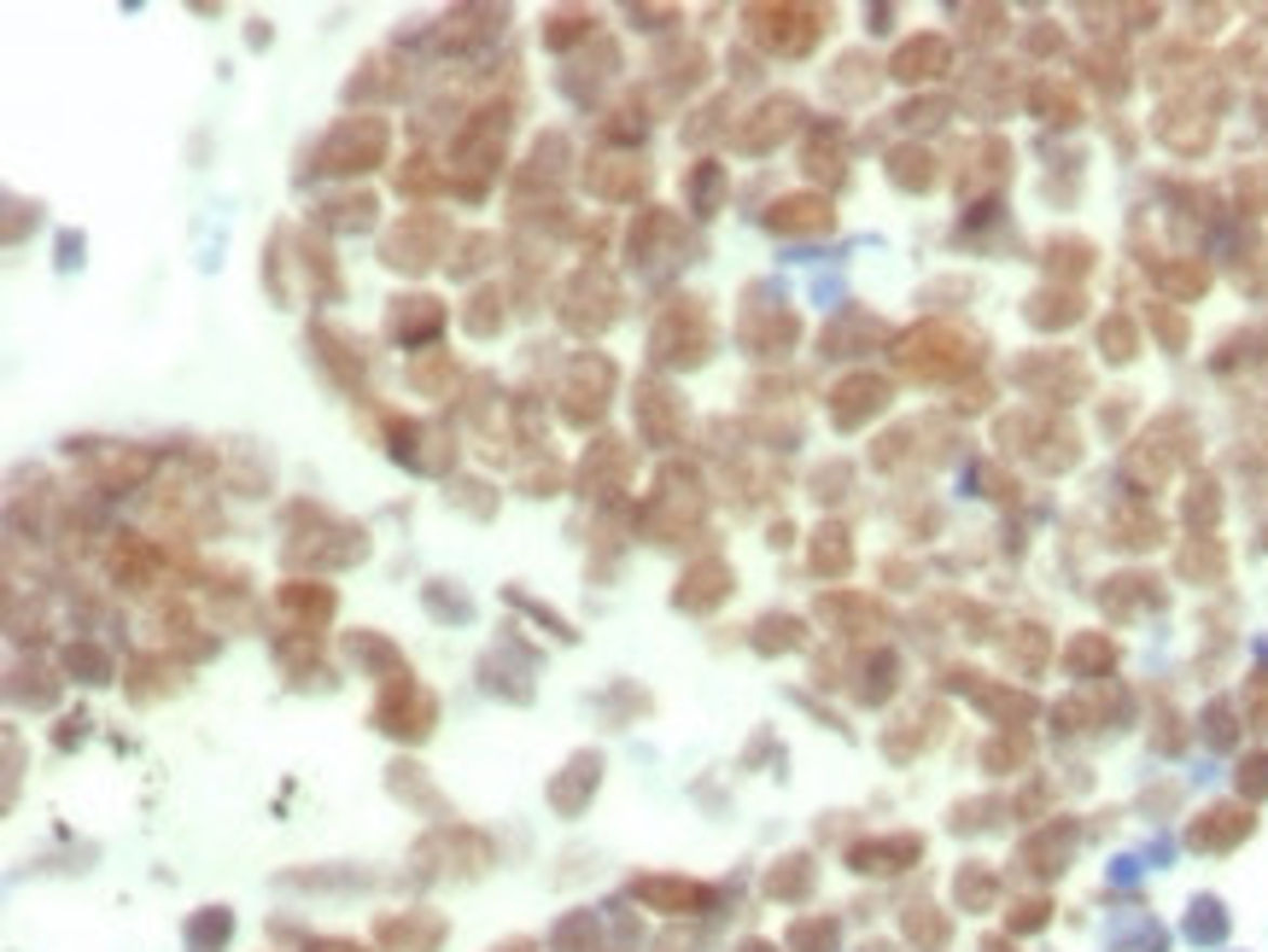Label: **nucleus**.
<instances>
[{
  "instance_id": "11",
  "label": "nucleus",
  "mask_w": 1268,
  "mask_h": 952,
  "mask_svg": "<svg viewBox=\"0 0 1268 952\" xmlns=\"http://www.w3.org/2000/svg\"><path fill=\"white\" fill-rule=\"evenodd\" d=\"M381 941H386V947H433V941H439V923H433V917H422V923L386 917V923H381Z\"/></svg>"
},
{
  "instance_id": "8",
  "label": "nucleus",
  "mask_w": 1268,
  "mask_h": 952,
  "mask_svg": "<svg viewBox=\"0 0 1268 952\" xmlns=\"http://www.w3.org/2000/svg\"><path fill=\"white\" fill-rule=\"evenodd\" d=\"M725 585H731L725 561H702V567H690V590H679V608H713L725 596Z\"/></svg>"
},
{
  "instance_id": "13",
  "label": "nucleus",
  "mask_w": 1268,
  "mask_h": 952,
  "mask_svg": "<svg viewBox=\"0 0 1268 952\" xmlns=\"http://www.w3.org/2000/svg\"><path fill=\"white\" fill-rule=\"evenodd\" d=\"M550 24H556V30H544V41H550V48H568V41L579 36L585 24H597V18H590V12H556Z\"/></svg>"
},
{
  "instance_id": "10",
  "label": "nucleus",
  "mask_w": 1268,
  "mask_h": 952,
  "mask_svg": "<svg viewBox=\"0 0 1268 952\" xmlns=\"http://www.w3.org/2000/svg\"><path fill=\"white\" fill-rule=\"evenodd\" d=\"M947 65V48H942V41H912V48H906L900 53V59H895V70H900V77L906 82H918V77H935V70H942Z\"/></svg>"
},
{
  "instance_id": "7",
  "label": "nucleus",
  "mask_w": 1268,
  "mask_h": 952,
  "mask_svg": "<svg viewBox=\"0 0 1268 952\" xmlns=\"http://www.w3.org/2000/svg\"><path fill=\"white\" fill-rule=\"evenodd\" d=\"M760 118H766V123H743V129H737V140H743L748 152H766L772 135H789V129H796V118H801V106H796V99H766V106H760Z\"/></svg>"
},
{
  "instance_id": "6",
  "label": "nucleus",
  "mask_w": 1268,
  "mask_h": 952,
  "mask_svg": "<svg viewBox=\"0 0 1268 952\" xmlns=\"http://www.w3.org/2000/svg\"><path fill=\"white\" fill-rule=\"evenodd\" d=\"M439 322H444V310H439V298H392V316H386V334L392 339H427V334H439Z\"/></svg>"
},
{
  "instance_id": "1",
  "label": "nucleus",
  "mask_w": 1268,
  "mask_h": 952,
  "mask_svg": "<svg viewBox=\"0 0 1268 952\" xmlns=\"http://www.w3.org/2000/svg\"><path fill=\"white\" fill-rule=\"evenodd\" d=\"M386 152V123L381 118H345L334 135L322 140V170H369Z\"/></svg>"
},
{
  "instance_id": "5",
  "label": "nucleus",
  "mask_w": 1268,
  "mask_h": 952,
  "mask_svg": "<svg viewBox=\"0 0 1268 952\" xmlns=\"http://www.w3.org/2000/svg\"><path fill=\"white\" fill-rule=\"evenodd\" d=\"M609 386H614V368H609V357H579L568 374V421L573 427H590L602 415V403H609Z\"/></svg>"
},
{
  "instance_id": "4",
  "label": "nucleus",
  "mask_w": 1268,
  "mask_h": 952,
  "mask_svg": "<svg viewBox=\"0 0 1268 952\" xmlns=\"http://www.w3.org/2000/svg\"><path fill=\"white\" fill-rule=\"evenodd\" d=\"M444 246V223L439 216H403V223L386 234V264L392 269H427Z\"/></svg>"
},
{
  "instance_id": "9",
  "label": "nucleus",
  "mask_w": 1268,
  "mask_h": 952,
  "mask_svg": "<svg viewBox=\"0 0 1268 952\" xmlns=\"http://www.w3.org/2000/svg\"><path fill=\"white\" fill-rule=\"evenodd\" d=\"M772 228H784V234L830 228V205H818V199H784V205H772Z\"/></svg>"
},
{
  "instance_id": "3",
  "label": "nucleus",
  "mask_w": 1268,
  "mask_h": 952,
  "mask_svg": "<svg viewBox=\"0 0 1268 952\" xmlns=\"http://www.w3.org/2000/svg\"><path fill=\"white\" fill-rule=\"evenodd\" d=\"M433 713H439L433 696H427V689H415L410 672H403L398 684L386 689V701L374 707V725H381V730H398V737H427V730H433Z\"/></svg>"
},
{
  "instance_id": "2",
  "label": "nucleus",
  "mask_w": 1268,
  "mask_h": 952,
  "mask_svg": "<svg viewBox=\"0 0 1268 952\" xmlns=\"http://www.w3.org/2000/svg\"><path fill=\"white\" fill-rule=\"evenodd\" d=\"M900 363L912 374H930V380L935 374H959V368H971V339H959L953 327H924V334L906 339Z\"/></svg>"
},
{
  "instance_id": "14",
  "label": "nucleus",
  "mask_w": 1268,
  "mask_h": 952,
  "mask_svg": "<svg viewBox=\"0 0 1268 952\" xmlns=\"http://www.w3.org/2000/svg\"><path fill=\"white\" fill-rule=\"evenodd\" d=\"M433 158H410V170L398 164V187H410V193H427V187H439V170H427Z\"/></svg>"
},
{
  "instance_id": "12",
  "label": "nucleus",
  "mask_w": 1268,
  "mask_h": 952,
  "mask_svg": "<svg viewBox=\"0 0 1268 952\" xmlns=\"http://www.w3.org/2000/svg\"><path fill=\"white\" fill-rule=\"evenodd\" d=\"M638 894H643V900L672 906V912H679V906H696V900H702V888H696V883H643Z\"/></svg>"
}]
</instances>
